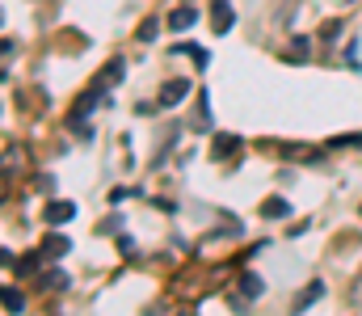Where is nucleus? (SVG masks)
Wrapping results in <instances>:
<instances>
[{
	"mask_svg": "<svg viewBox=\"0 0 362 316\" xmlns=\"http://www.w3.org/2000/svg\"><path fill=\"white\" fill-rule=\"evenodd\" d=\"M341 34V21H325L320 25V42H329V38H337Z\"/></svg>",
	"mask_w": 362,
	"mask_h": 316,
	"instance_id": "nucleus-17",
	"label": "nucleus"
},
{
	"mask_svg": "<svg viewBox=\"0 0 362 316\" xmlns=\"http://www.w3.org/2000/svg\"><path fill=\"white\" fill-rule=\"evenodd\" d=\"M240 291H245L249 300H257V295H262L266 287H262V279H257V274H245V279H240Z\"/></svg>",
	"mask_w": 362,
	"mask_h": 316,
	"instance_id": "nucleus-12",
	"label": "nucleus"
},
{
	"mask_svg": "<svg viewBox=\"0 0 362 316\" xmlns=\"http://www.w3.org/2000/svg\"><path fill=\"white\" fill-rule=\"evenodd\" d=\"M42 287H55V291H64V287H68V274H64V270H47V274H42Z\"/></svg>",
	"mask_w": 362,
	"mask_h": 316,
	"instance_id": "nucleus-14",
	"label": "nucleus"
},
{
	"mask_svg": "<svg viewBox=\"0 0 362 316\" xmlns=\"http://www.w3.org/2000/svg\"><path fill=\"white\" fill-rule=\"evenodd\" d=\"M206 110H211V98H206V93H198V114H194V127H198V131L211 122V114H206Z\"/></svg>",
	"mask_w": 362,
	"mask_h": 316,
	"instance_id": "nucleus-13",
	"label": "nucleus"
},
{
	"mask_svg": "<svg viewBox=\"0 0 362 316\" xmlns=\"http://www.w3.org/2000/svg\"><path fill=\"white\" fill-rule=\"evenodd\" d=\"M194 21H198V8H189V4H181V8H173V13H169V30H189V25H194Z\"/></svg>",
	"mask_w": 362,
	"mask_h": 316,
	"instance_id": "nucleus-5",
	"label": "nucleus"
},
{
	"mask_svg": "<svg viewBox=\"0 0 362 316\" xmlns=\"http://www.w3.org/2000/svg\"><path fill=\"white\" fill-rule=\"evenodd\" d=\"M0 300H4V312H21V308H25V295H21L17 287H4Z\"/></svg>",
	"mask_w": 362,
	"mask_h": 316,
	"instance_id": "nucleus-10",
	"label": "nucleus"
},
{
	"mask_svg": "<svg viewBox=\"0 0 362 316\" xmlns=\"http://www.w3.org/2000/svg\"><path fill=\"white\" fill-rule=\"evenodd\" d=\"M240 152V139L236 135H215V144H211V156L215 160H228V156H236Z\"/></svg>",
	"mask_w": 362,
	"mask_h": 316,
	"instance_id": "nucleus-3",
	"label": "nucleus"
},
{
	"mask_svg": "<svg viewBox=\"0 0 362 316\" xmlns=\"http://www.w3.org/2000/svg\"><path fill=\"white\" fill-rule=\"evenodd\" d=\"M312 38H291V51H286V64H308V55H312V47H308Z\"/></svg>",
	"mask_w": 362,
	"mask_h": 316,
	"instance_id": "nucleus-7",
	"label": "nucleus"
},
{
	"mask_svg": "<svg viewBox=\"0 0 362 316\" xmlns=\"http://www.w3.org/2000/svg\"><path fill=\"white\" fill-rule=\"evenodd\" d=\"M38 270V253H25L21 262H17V274H34Z\"/></svg>",
	"mask_w": 362,
	"mask_h": 316,
	"instance_id": "nucleus-16",
	"label": "nucleus"
},
{
	"mask_svg": "<svg viewBox=\"0 0 362 316\" xmlns=\"http://www.w3.org/2000/svg\"><path fill=\"white\" fill-rule=\"evenodd\" d=\"M156 30H160V21H156V17H148V21H139L135 38H139V42H152V38H156Z\"/></svg>",
	"mask_w": 362,
	"mask_h": 316,
	"instance_id": "nucleus-11",
	"label": "nucleus"
},
{
	"mask_svg": "<svg viewBox=\"0 0 362 316\" xmlns=\"http://www.w3.org/2000/svg\"><path fill=\"white\" fill-rule=\"evenodd\" d=\"M329 148H362V131H354V135H337V139H329Z\"/></svg>",
	"mask_w": 362,
	"mask_h": 316,
	"instance_id": "nucleus-15",
	"label": "nucleus"
},
{
	"mask_svg": "<svg viewBox=\"0 0 362 316\" xmlns=\"http://www.w3.org/2000/svg\"><path fill=\"white\" fill-rule=\"evenodd\" d=\"M185 93H189V85H185V81H165V85H160V93H156V110H169V105H177Z\"/></svg>",
	"mask_w": 362,
	"mask_h": 316,
	"instance_id": "nucleus-1",
	"label": "nucleus"
},
{
	"mask_svg": "<svg viewBox=\"0 0 362 316\" xmlns=\"http://www.w3.org/2000/svg\"><path fill=\"white\" fill-rule=\"evenodd\" d=\"M72 215H76V207H72V203H64V199L47 203V211H42V219H47V223H68Z\"/></svg>",
	"mask_w": 362,
	"mask_h": 316,
	"instance_id": "nucleus-4",
	"label": "nucleus"
},
{
	"mask_svg": "<svg viewBox=\"0 0 362 316\" xmlns=\"http://www.w3.org/2000/svg\"><path fill=\"white\" fill-rule=\"evenodd\" d=\"M262 215H266V219H282V215H291V203L278 199V194H270V199L262 203Z\"/></svg>",
	"mask_w": 362,
	"mask_h": 316,
	"instance_id": "nucleus-8",
	"label": "nucleus"
},
{
	"mask_svg": "<svg viewBox=\"0 0 362 316\" xmlns=\"http://www.w3.org/2000/svg\"><path fill=\"white\" fill-rule=\"evenodd\" d=\"M68 249H72V240H68V236H59V232H51V236L42 240V257H64Z\"/></svg>",
	"mask_w": 362,
	"mask_h": 316,
	"instance_id": "nucleus-6",
	"label": "nucleus"
},
{
	"mask_svg": "<svg viewBox=\"0 0 362 316\" xmlns=\"http://www.w3.org/2000/svg\"><path fill=\"white\" fill-rule=\"evenodd\" d=\"M320 295H325V283H320V279H316V283H312V287H308V291H303V295H299V300H295V308H299V312H303V308H312V304H316V300H320Z\"/></svg>",
	"mask_w": 362,
	"mask_h": 316,
	"instance_id": "nucleus-9",
	"label": "nucleus"
},
{
	"mask_svg": "<svg viewBox=\"0 0 362 316\" xmlns=\"http://www.w3.org/2000/svg\"><path fill=\"white\" fill-rule=\"evenodd\" d=\"M232 25H236L232 4H228V0H215V8H211V30H215V34H228Z\"/></svg>",
	"mask_w": 362,
	"mask_h": 316,
	"instance_id": "nucleus-2",
	"label": "nucleus"
}]
</instances>
